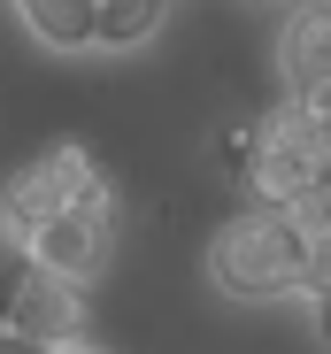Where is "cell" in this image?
<instances>
[{
    "label": "cell",
    "instance_id": "cell-10",
    "mask_svg": "<svg viewBox=\"0 0 331 354\" xmlns=\"http://www.w3.org/2000/svg\"><path fill=\"white\" fill-rule=\"evenodd\" d=\"M23 270H31L23 239H16V231H0V324H8V301H16V285H23Z\"/></svg>",
    "mask_w": 331,
    "mask_h": 354
},
{
    "label": "cell",
    "instance_id": "cell-5",
    "mask_svg": "<svg viewBox=\"0 0 331 354\" xmlns=\"http://www.w3.org/2000/svg\"><path fill=\"white\" fill-rule=\"evenodd\" d=\"M8 324L23 331V339H39V346H54V339H77L85 331V285H70V277H54V270H23V285H16V301H8Z\"/></svg>",
    "mask_w": 331,
    "mask_h": 354
},
{
    "label": "cell",
    "instance_id": "cell-1",
    "mask_svg": "<svg viewBox=\"0 0 331 354\" xmlns=\"http://www.w3.org/2000/svg\"><path fill=\"white\" fill-rule=\"evenodd\" d=\"M308 247L316 231L301 223V208H269V201H247L224 231L208 239V285L224 301H301L308 285Z\"/></svg>",
    "mask_w": 331,
    "mask_h": 354
},
{
    "label": "cell",
    "instance_id": "cell-16",
    "mask_svg": "<svg viewBox=\"0 0 331 354\" xmlns=\"http://www.w3.org/2000/svg\"><path fill=\"white\" fill-rule=\"evenodd\" d=\"M39 354H100V346H93V339L77 331V339H54V346H39Z\"/></svg>",
    "mask_w": 331,
    "mask_h": 354
},
{
    "label": "cell",
    "instance_id": "cell-12",
    "mask_svg": "<svg viewBox=\"0 0 331 354\" xmlns=\"http://www.w3.org/2000/svg\"><path fill=\"white\" fill-rule=\"evenodd\" d=\"M301 223H308V231H331V177H323V185H308V201H301Z\"/></svg>",
    "mask_w": 331,
    "mask_h": 354
},
{
    "label": "cell",
    "instance_id": "cell-6",
    "mask_svg": "<svg viewBox=\"0 0 331 354\" xmlns=\"http://www.w3.org/2000/svg\"><path fill=\"white\" fill-rule=\"evenodd\" d=\"M278 77L285 93H308L331 77V0H301L278 31Z\"/></svg>",
    "mask_w": 331,
    "mask_h": 354
},
{
    "label": "cell",
    "instance_id": "cell-9",
    "mask_svg": "<svg viewBox=\"0 0 331 354\" xmlns=\"http://www.w3.org/2000/svg\"><path fill=\"white\" fill-rule=\"evenodd\" d=\"M208 162L231 177V185H247V169H254V124H224L208 139Z\"/></svg>",
    "mask_w": 331,
    "mask_h": 354
},
{
    "label": "cell",
    "instance_id": "cell-14",
    "mask_svg": "<svg viewBox=\"0 0 331 354\" xmlns=\"http://www.w3.org/2000/svg\"><path fill=\"white\" fill-rule=\"evenodd\" d=\"M0 354H39V339H23L16 324H0Z\"/></svg>",
    "mask_w": 331,
    "mask_h": 354
},
{
    "label": "cell",
    "instance_id": "cell-4",
    "mask_svg": "<svg viewBox=\"0 0 331 354\" xmlns=\"http://www.w3.org/2000/svg\"><path fill=\"white\" fill-rule=\"evenodd\" d=\"M23 254L39 270H54V277H70V285H93L108 270V223L85 216V208H62V216H46V223L23 231Z\"/></svg>",
    "mask_w": 331,
    "mask_h": 354
},
{
    "label": "cell",
    "instance_id": "cell-13",
    "mask_svg": "<svg viewBox=\"0 0 331 354\" xmlns=\"http://www.w3.org/2000/svg\"><path fill=\"white\" fill-rule=\"evenodd\" d=\"M301 301H308V308H316V339H323V346H331V285H323V292H301Z\"/></svg>",
    "mask_w": 331,
    "mask_h": 354
},
{
    "label": "cell",
    "instance_id": "cell-17",
    "mask_svg": "<svg viewBox=\"0 0 331 354\" xmlns=\"http://www.w3.org/2000/svg\"><path fill=\"white\" fill-rule=\"evenodd\" d=\"M262 8H285V0H262Z\"/></svg>",
    "mask_w": 331,
    "mask_h": 354
},
{
    "label": "cell",
    "instance_id": "cell-2",
    "mask_svg": "<svg viewBox=\"0 0 331 354\" xmlns=\"http://www.w3.org/2000/svg\"><path fill=\"white\" fill-rule=\"evenodd\" d=\"M308 185H316V124H308L293 100H278V108L254 124V169H247V193L269 201V208H301Z\"/></svg>",
    "mask_w": 331,
    "mask_h": 354
},
{
    "label": "cell",
    "instance_id": "cell-8",
    "mask_svg": "<svg viewBox=\"0 0 331 354\" xmlns=\"http://www.w3.org/2000/svg\"><path fill=\"white\" fill-rule=\"evenodd\" d=\"M16 16L54 54H93V0H16Z\"/></svg>",
    "mask_w": 331,
    "mask_h": 354
},
{
    "label": "cell",
    "instance_id": "cell-15",
    "mask_svg": "<svg viewBox=\"0 0 331 354\" xmlns=\"http://www.w3.org/2000/svg\"><path fill=\"white\" fill-rule=\"evenodd\" d=\"M331 177V124H316V185Z\"/></svg>",
    "mask_w": 331,
    "mask_h": 354
},
{
    "label": "cell",
    "instance_id": "cell-11",
    "mask_svg": "<svg viewBox=\"0 0 331 354\" xmlns=\"http://www.w3.org/2000/svg\"><path fill=\"white\" fill-rule=\"evenodd\" d=\"M285 100L308 115V124H331V77H323V85H308V93H285Z\"/></svg>",
    "mask_w": 331,
    "mask_h": 354
},
{
    "label": "cell",
    "instance_id": "cell-7",
    "mask_svg": "<svg viewBox=\"0 0 331 354\" xmlns=\"http://www.w3.org/2000/svg\"><path fill=\"white\" fill-rule=\"evenodd\" d=\"M170 0H93V54H139L146 39H162Z\"/></svg>",
    "mask_w": 331,
    "mask_h": 354
},
{
    "label": "cell",
    "instance_id": "cell-3",
    "mask_svg": "<svg viewBox=\"0 0 331 354\" xmlns=\"http://www.w3.org/2000/svg\"><path fill=\"white\" fill-rule=\"evenodd\" d=\"M93 169H100V162H93L77 139L46 147L31 169H16V177H8V193H0V231H16V239H23L31 223H46V216L77 208V193L93 185Z\"/></svg>",
    "mask_w": 331,
    "mask_h": 354
}]
</instances>
